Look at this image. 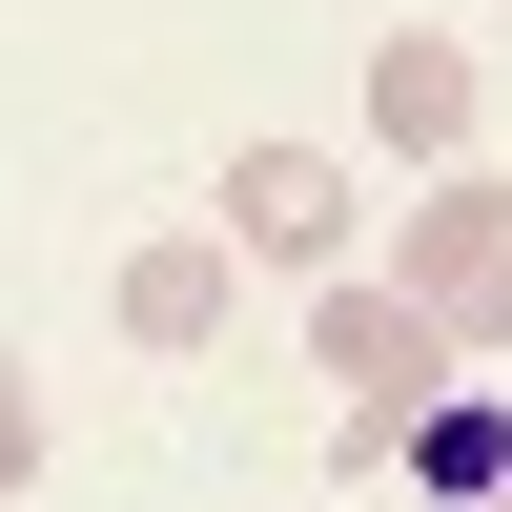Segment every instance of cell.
Segmentation results:
<instances>
[{
	"label": "cell",
	"mask_w": 512,
	"mask_h": 512,
	"mask_svg": "<svg viewBox=\"0 0 512 512\" xmlns=\"http://www.w3.org/2000/svg\"><path fill=\"white\" fill-rule=\"evenodd\" d=\"M390 287H410L472 369H512V185H492V164H451L431 205H390Z\"/></svg>",
	"instance_id": "1"
},
{
	"label": "cell",
	"mask_w": 512,
	"mask_h": 512,
	"mask_svg": "<svg viewBox=\"0 0 512 512\" xmlns=\"http://www.w3.org/2000/svg\"><path fill=\"white\" fill-rule=\"evenodd\" d=\"M205 226H226L246 267H287V287H349V246H369V185H349L328 144H226Z\"/></svg>",
	"instance_id": "2"
},
{
	"label": "cell",
	"mask_w": 512,
	"mask_h": 512,
	"mask_svg": "<svg viewBox=\"0 0 512 512\" xmlns=\"http://www.w3.org/2000/svg\"><path fill=\"white\" fill-rule=\"evenodd\" d=\"M103 308H123V349H144V369H205V349L246 328V246H226V226H144Z\"/></svg>",
	"instance_id": "3"
},
{
	"label": "cell",
	"mask_w": 512,
	"mask_h": 512,
	"mask_svg": "<svg viewBox=\"0 0 512 512\" xmlns=\"http://www.w3.org/2000/svg\"><path fill=\"white\" fill-rule=\"evenodd\" d=\"M472 123H492V62H472V41H431V21L369 41V144H390V164H431V185H451Z\"/></svg>",
	"instance_id": "4"
},
{
	"label": "cell",
	"mask_w": 512,
	"mask_h": 512,
	"mask_svg": "<svg viewBox=\"0 0 512 512\" xmlns=\"http://www.w3.org/2000/svg\"><path fill=\"white\" fill-rule=\"evenodd\" d=\"M410 492H431V512H492V492H512V410H492V390H451L431 431H410Z\"/></svg>",
	"instance_id": "5"
},
{
	"label": "cell",
	"mask_w": 512,
	"mask_h": 512,
	"mask_svg": "<svg viewBox=\"0 0 512 512\" xmlns=\"http://www.w3.org/2000/svg\"><path fill=\"white\" fill-rule=\"evenodd\" d=\"M0 492H41V369L0 349Z\"/></svg>",
	"instance_id": "6"
},
{
	"label": "cell",
	"mask_w": 512,
	"mask_h": 512,
	"mask_svg": "<svg viewBox=\"0 0 512 512\" xmlns=\"http://www.w3.org/2000/svg\"><path fill=\"white\" fill-rule=\"evenodd\" d=\"M492 512H512V492H492Z\"/></svg>",
	"instance_id": "7"
}]
</instances>
